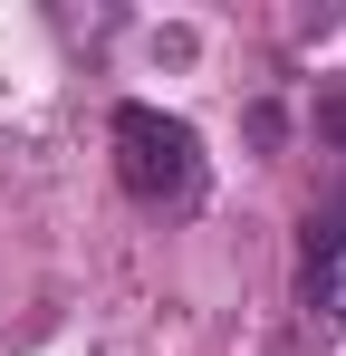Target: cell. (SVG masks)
<instances>
[{
	"label": "cell",
	"mask_w": 346,
	"mask_h": 356,
	"mask_svg": "<svg viewBox=\"0 0 346 356\" xmlns=\"http://www.w3.org/2000/svg\"><path fill=\"white\" fill-rule=\"evenodd\" d=\"M115 174L135 202H154V212H183L192 193H202V135L164 106H115Z\"/></svg>",
	"instance_id": "6da1fadb"
},
{
	"label": "cell",
	"mask_w": 346,
	"mask_h": 356,
	"mask_svg": "<svg viewBox=\"0 0 346 356\" xmlns=\"http://www.w3.org/2000/svg\"><path fill=\"white\" fill-rule=\"evenodd\" d=\"M318 135H327V145H346V77L318 97Z\"/></svg>",
	"instance_id": "3957f363"
},
{
	"label": "cell",
	"mask_w": 346,
	"mask_h": 356,
	"mask_svg": "<svg viewBox=\"0 0 346 356\" xmlns=\"http://www.w3.org/2000/svg\"><path fill=\"white\" fill-rule=\"evenodd\" d=\"M337 250H346V202H327V212H308V250H298V280H308V298L337 280Z\"/></svg>",
	"instance_id": "7a4b0ae2"
}]
</instances>
